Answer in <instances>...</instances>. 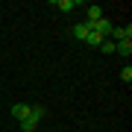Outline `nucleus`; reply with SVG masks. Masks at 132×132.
<instances>
[{
  "label": "nucleus",
  "instance_id": "f257e3e1",
  "mask_svg": "<svg viewBox=\"0 0 132 132\" xmlns=\"http://www.w3.org/2000/svg\"><path fill=\"white\" fill-rule=\"evenodd\" d=\"M88 27H91V32H97L100 38L112 35V21H106V18H100V21H94V24H88Z\"/></svg>",
  "mask_w": 132,
  "mask_h": 132
},
{
  "label": "nucleus",
  "instance_id": "f03ea898",
  "mask_svg": "<svg viewBox=\"0 0 132 132\" xmlns=\"http://www.w3.org/2000/svg\"><path fill=\"white\" fill-rule=\"evenodd\" d=\"M109 38H112L114 44H118V41H129V38H132V27L129 24L126 27H112V35H109Z\"/></svg>",
  "mask_w": 132,
  "mask_h": 132
},
{
  "label": "nucleus",
  "instance_id": "7ed1b4c3",
  "mask_svg": "<svg viewBox=\"0 0 132 132\" xmlns=\"http://www.w3.org/2000/svg\"><path fill=\"white\" fill-rule=\"evenodd\" d=\"M29 109H32V103H15V106H12V118L21 123L24 118H29Z\"/></svg>",
  "mask_w": 132,
  "mask_h": 132
},
{
  "label": "nucleus",
  "instance_id": "20e7f679",
  "mask_svg": "<svg viewBox=\"0 0 132 132\" xmlns=\"http://www.w3.org/2000/svg\"><path fill=\"white\" fill-rule=\"evenodd\" d=\"M88 32H91V27L85 24V21H82V24H73V27H71V35L76 38V41H85V38H88Z\"/></svg>",
  "mask_w": 132,
  "mask_h": 132
},
{
  "label": "nucleus",
  "instance_id": "39448f33",
  "mask_svg": "<svg viewBox=\"0 0 132 132\" xmlns=\"http://www.w3.org/2000/svg\"><path fill=\"white\" fill-rule=\"evenodd\" d=\"M100 18H103V9H100V6H88V9H85V24H94Z\"/></svg>",
  "mask_w": 132,
  "mask_h": 132
},
{
  "label": "nucleus",
  "instance_id": "423d86ee",
  "mask_svg": "<svg viewBox=\"0 0 132 132\" xmlns=\"http://www.w3.org/2000/svg\"><path fill=\"white\" fill-rule=\"evenodd\" d=\"M53 6H56L59 12H73L79 3H76V0H53Z\"/></svg>",
  "mask_w": 132,
  "mask_h": 132
},
{
  "label": "nucleus",
  "instance_id": "0eeeda50",
  "mask_svg": "<svg viewBox=\"0 0 132 132\" xmlns=\"http://www.w3.org/2000/svg\"><path fill=\"white\" fill-rule=\"evenodd\" d=\"M29 118H32V120H44V118H47V109H44L41 103H35L32 109H29Z\"/></svg>",
  "mask_w": 132,
  "mask_h": 132
},
{
  "label": "nucleus",
  "instance_id": "6e6552de",
  "mask_svg": "<svg viewBox=\"0 0 132 132\" xmlns=\"http://www.w3.org/2000/svg\"><path fill=\"white\" fill-rule=\"evenodd\" d=\"M114 53H120V56H129V53H132V41H118V44H114Z\"/></svg>",
  "mask_w": 132,
  "mask_h": 132
},
{
  "label": "nucleus",
  "instance_id": "1a4fd4ad",
  "mask_svg": "<svg viewBox=\"0 0 132 132\" xmlns=\"http://www.w3.org/2000/svg\"><path fill=\"white\" fill-rule=\"evenodd\" d=\"M18 126L24 129V132H35V129H38V120H32V118H24V120L18 123Z\"/></svg>",
  "mask_w": 132,
  "mask_h": 132
},
{
  "label": "nucleus",
  "instance_id": "9d476101",
  "mask_svg": "<svg viewBox=\"0 0 132 132\" xmlns=\"http://www.w3.org/2000/svg\"><path fill=\"white\" fill-rule=\"evenodd\" d=\"M103 41H106V38H100L97 32H88V38H85V44H88V47H100Z\"/></svg>",
  "mask_w": 132,
  "mask_h": 132
},
{
  "label": "nucleus",
  "instance_id": "9b49d317",
  "mask_svg": "<svg viewBox=\"0 0 132 132\" xmlns=\"http://www.w3.org/2000/svg\"><path fill=\"white\" fill-rule=\"evenodd\" d=\"M100 50H103L106 56H112V53H114V41H103V44H100Z\"/></svg>",
  "mask_w": 132,
  "mask_h": 132
},
{
  "label": "nucleus",
  "instance_id": "f8f14e48",
  "mask_svg": "<svg viewBox=\"0 0 132 132\" xmlns=\"http://www.w3.org/2000/svg\"><path fill=\"white\" fill-rule=\"evenodd\" d=\"M120 79L126 82V85L132 82V68H129V65H126V68H123V71H120Z\"/></svg>",
  "mask_w": 132,
  "mask_h": 132
}]
</instances>
